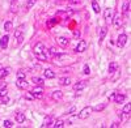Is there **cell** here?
<instances>
[{"label": "cell", "mask_w": 131, "mask_h": 128, "mask_svg": "<svg viewBox=\"0 0 131 128\" xmlns=\"http://www.w3.org/2000/svg\"><path fill=\"white\" fill-rule=\"evenodd\" d=\"M92 111H93V109L91 107V106H86V107H84V109L80 111V114L78 115V118H79V119H86V118H89L91 114H92Z\"/></svg>", "instance_id": "cell-1"}, {"label": "cell", "mask_w": 131, "mask_h": 128, "mask_svg": "<svg viewBox=\"0 0 131 128\" xmlns=\"http://www.w3.org/2000/svg\"><path fill=\"white\" fill-rule=\"evenodd\" d=\"M112 24L117 28V29H119L122 26V24H123V20H122V16L119 15V13H115V15H113V20H112Z\"/></svg>", "instance_id": "cell-2"}, {"label": "cell", "mask_w": 131, "mask_h": 128, "mask_svg": "<svg viewBox=\"0 0 131 128\" xmlns=\"http://www.w3.org/2000/svg\"><path fill=\"white\" fill-rule=\"evenodd\" d=\"M110 99H114L115 103H123L125 99H126V95L122 94V93H113L110 95Z\"/></svg>", "instance_id": "cell-3"}, {"label": "cell", "mask_w": 131, "mask_h": 128, "mask_svg": "<svg viewBox=\"0 0 131 128\" xmlns=\"http://www.w3.org/2000/svg\"><path fill=\"white\" fill-rule=\"evenodd\" d=\"M113 15H114V12H113V9H112V8H106V9L104 10V18L106 20V24H107V25H110V24H112Z\"/></svg>", "instance_id": "cell-4"}, {"label": "cell", "mask_w": 131, "mask_h": 128, "mask_svg": "<svg viewBox=\"0 0 131 128\" xmlns=\"http://www.w3.org/2000/svg\"><path fill=\"white\" fill-rule=\"evenodd\" d=\"M31 94H33V97L37 98V99L42 98V97H43V89H42L41 85H37V86L31 90Z\"/></svg>", "instance_id": "cell-5"}, {"label": "cell", "mask_w": 131, "mask_h": 128, "mask_svg": "<svg viewBox=\"0 0 131 128\" xmlns=\"http://www.w3.org/2000/svg\"><path fill=\"white\" fill-rule=\"evenodd\" d=\"M126 42H127V34H125V33L119 34V37H118V39H117V46L122 48V47H125Z\"/></svg>", "instance_id": "cell-6"}, {"label": "cell", "mask_w": 131, "mask_h": 128, "mask_svg": "<svg viewBox=\"0 0 131 128\" xmlns=\"http://www.w3.org/2000/svg\"><path fill=\"white\" fill-rule=\"evenodd\" d=\"M86 46H88V45H86V42L81 39L79 43H78V46L75 47V52H78V54H81V52H84V51L86 50Z\"/></svg>", "instance_id": "cell-7"}, {"label": "cell", "mask_w": 131, "mask_h": 128, "mask_svg": "<svg viewBox=\"0 0 131 128\" xmlns=\"http://www.w3.org/2000/svg\"><path fill=\"white\" fill-rule=\"evenodd\" d=\"M34 55H38V54H43V52L46 51V47H45V45L42 43V42H38V43L34 46Z\"/></svg>", "instance_id": "cell-8"}, {"label": "cell", "mask_w": 131, "mask_h": 128, "mask_svg": "<svg viewBox=\"0 0 131 128\" xmlns=\"http://www.w3.org/2000/svg\"><path fill=\"white\" fill-rule=\"evenodd\" d=\"M16 85H17V88H18V89H26V88L29 86V82H26L25 79H17Z\"/></svg>", "instance_id": "cell-9"}, {"label": "cell", "mask_w": 131, "mask_h": 128, "mask_svg": "<svg viewBox=\"0 0 131 128\" xmlns=\"http://www.w3.org/2000/svg\"><path fill=\"white\" fill-rule=\"evenodd\" d=\"M85 86H86V81H79V82L73 84V90H75V92H80V90H83Z\"/></svg>", "instance_id": "cell-10"}, {"label": "cell", "mask_w": 131, "mask_h": 128, "mask_svg": "<svg viewBox=\"0 0 131 128\" xmlns=\"http://www.w3.org/2000/svg\"><path fill=\"white\" fill-rule=\"evenodd\" d=\"M57 42L60 45V47H67L70 45V41L66 38V37H58L57 38Z\"/></svg>", "instance_id": "cell-11"}, {"label": "cell", "mask_w": 131, "mask_h": 128, "mask_svg": "<svg viewBox=\"0 0 131 128\" xmlns=\"http://www.w3.org/2000/svg\"><path fill=\"white\" fill-rule=\"evenodd\" d=\"M15 38L17 39L18 43H21V42L24 41V33H23V30H21V29H17V30L15 31Z\"/></svg>", "instance_id": "cell-12"}, {"label": "cell", "mask_w": 131, "mask_h": 128, "mask_svg": "<svg viewBox=\"0 0 131 128\" xmlns=\"http://www.w3.org/2000/svg\"><path fill=\"white\" fill-rule=\"evenodd\" d=\"M62 97H63V93L60 92V90H55V92H52V94H51V98L54 99V101H60L62 99Z\"/></svg>", "instance_id": "cell-13"}, {"label": "cell", "mask_w": 131, "mask_h": 128, "mask_svg": "<svg viewBox=\"0 0 131 128\" xmlns=\"http://www.w3.org/2000/svg\"><path fill=\"white\" fill-rule=\"evenodd\" d=\"M52 123H54V120H52L51 116H46L45 120H43V123H42V127H43V128H47V127L52 125Z\"/></svg>", "instance_id": "cell-14"}, {"label": "cell", "mask_w": 131, "mask_h": 128, "mask_svg": "<svg viewBox=\"0 0 131 128\" xmlns=\"http://www.w3.org/2000/svg\"><path fill=\"white\" fill-rule=\"evenodd\" d=\"M71 79L70 77H60L59 79V84L63 85V86H68V85H71Z\"/></svg>", "instance_id": "cell-15"}, {"label": "cell", "mask_w": 131, "mask_h": 128, "mask_svg": "<svg viewBox=\"0 0 131 128\" xmlns=\"http://www.w3.org/2000/svg\"><path fill=\"white\" fill-rule=\"evenodd\" d=\"M92 9L94 13H100L101 12V8H100V4L97 3V0H92Z\"/></svg>", "instance_id": "cell-16"}, {"label": "cell", "mask_w": 131, "mask_h": 128, "mask_svg": "<svg viewBox=\"0 0 131 128\" xmlns=\"http://www.w3.org/2000/svg\"><path fill=\"white\" fill-rule=\"evenodd\" d=\"M43 74H45V77H47V79H54V77H55V72H54L52 69H50V68L45 69Z\"/></svg>", "instance_id": "cell-17"}, {"label": "cell", "mask_w": 131, "mask_h": 128, "mask_svg": "<svg viewBox=\"0 0 131 128\" xmlns=\"http://www.w3.org/2000/svg\"><path fill=\"white\" fill-rule=\"evenodd\" d=\"M117 69H118V66H117V63L112 61L110 64H109V68H107V72H109V73H112V74H113V73H114V72H115Z\"/></svg>", "instance_id": "cell-18"}, {"label": "cell", "mask_w": 131, "mask_h": 128, "mask_svg": "<svg viewBox=\"0 0 131 128\" xmlns=\"http://www.w3.org/2000/svg\"><path fill=\"white\" fill-rule=\"evenodd\" d=\"M8 41H9V37H8V35H4L2 39H0V47L5 48V47L8 46Z\"/></svg>", "instance_id": "cell-19"}, {"label": "cell", "mask_w": 131, "mask_h": 128, "mask_svg": "<svg viewBox=\"0 0 131 128\" xmlns=\"http://www.w3.org/2000/svg\"><path fill=\"white\" fill-rule=\"evenodd\" d=\"M122 10H123V15H125L126 17H128V15H130V3H128V2H126V3L123 4Z\"/></svg>", "instance_id": "cell-20"}, {"label": "cell", "mask_w": 131, "mask_h": 128, "mask_svg": "<svg viewBox=\"0 0 131 128\" xmlns=\"http://www.w3.org/2000/svg\"><path fill=\"white\" fill-rule=\"evenodd\" d=\"M15 118H16V122L17 123H24L25 122V115L23 112H17Z\"/></svg>", "instance_id": "cell-21"}, {"label": "cell", "mask_w": 131, "mask_h": 128, "mask_svg": "<svg viewBox=\"0 0 131 128\" xmlns=\"http://www.w3.org/2000/svg\"><path fill=\"white\" fill-rule=\"evenodd\" d=\"M106 33H107V28H106V26H104V28L101 29V31H100V42H102V41H104V38L106 37Z\"/></svg>", "instance_id": "cell-22"}, {"label": "cell", "mask_w": 131, "mask_h": 128, "mask_svg": "<svg viewBox=\"0 0 131 128\" xmlns=\"http://www.w3.org/2000/svg\"><path fill=\"white\" fill-rule=\"evenodd\" d=\"M130 112H131V105H130V103H126V105L123 106V111H122V114H126V115L128 116Z\"/></svg>", "instance_id": "cell-23"}, {"label": "cell", "mask_w": 131, "mask_h": 128, "mask_svg": "<svg viewBox=\"0 0 131 128\" xmlns=\"http://www.w3.org/2000/svg\"><path fill=\"white\" fill-rule=\"evenodd\" d=\"M105 107H106V103H100V105H97L96 107H92V109H93V111H97L98 112V111H102Z\"/></svg>", "instance_id": "cell-24"}, {"label": "cell", "mask_w": 131, "mask_h": 128, "mask_svg": "<svg viewBox=\"0 0 131 128\" xmlns=\"http://www.w3.org/2000/svg\"><path fill=\"white\" fill-rule=\"evenodd\" d=\"M31 82H34L36 85H43V79H41V77H33L31 79Z\"/></svg>", "instance_id": "cell-25"}, {"label": "cell", "mask_w": 131, "mask_h": 128, "mask_svg": "<svg viewBox=\"0 0 131 128\" xmlns=\"http://www.w3.org/2000/svg\"><path fill=\"white\" fill-rule=\"evenodd\" d=\"M36 56H37V59H38V60H41V61H46V60H47L46 51L43 52V54H38V55H36Z\"/></svg>", "instance_id": "cell-26"}, {"label": "cell", "mask_w": 131, "mask_h": 128, "mask_svg": "<svg viewBox=\"0 0 131 128\" xmlns=\"http://www.w3.org/2000/svg\"><path fill=\"white\" fill-rule=\"evenodd\" d=\"M52 127L54 128H62V127H64V122L63 120H57L55 123H52Z\"/></svg>", "instance_id": "cell-27"}, {"label": "cell", "mask_w": 131, "mask_h": 128, "mask_svg": "<svg viewBox=\"0 0 131 128\" xmlns=\"http://www.w3.org/2000/svg\"><path fill=\"white\" fill-rule=\"evenodd\" d=\"M12 21H7V22L4 24V30L5 31H9V30H12Z\"/></svg>", "instance_id": "cell-28"}, {"label": "cell", "mask_w": 131, "mask_h": 128, "mask_svg": "<svg viewBox=\"0 0 131 128\" xmlns=\"http://www.w3.org/2000/svg\"><path fill=\"white\" fill-rule=\"evenodd\" d=\"M36 3H37V0H28V3H26V8H28V9L33 8Z\"/></svg>", "instance_id": "cell-29"}, {"label": "cell", "mask_w": 131, "mask_h": 128, "mask_svg": "<svg viewBox=\"0 0 131 128\" xmlns=\"http://www.w3.org/2000/svg\"><path fill=\"white\" fill-rule=\"evenodd\" d=\"M9 71H10L9 68H5V69H3V71H2L3 73H2V76H0V79H4L5 76H8V74H9Z\"/></svg>", "instance_id": "cell-30"}, {"label": "cell", "mask_w": 131, "mask_h": 128, "mask_svg": "<svg viewBox=\"0 0 131 128\" xmlns=\"http://www.w3.org/2000/svg\"><path fill=\"white\" fill-rule=\"evenodd\" d=\"M26 77V74H25V72H23V71H20V72H17V79H25Z\"/></svg>", "instance_id": "cell-31"}, {"label": "cell", "mask_w": 131, "mask_h": 128, "mask_svg": "<svg viewBox=\"0 0 131 128\" xmlns=\"http://www.w3.org/2000/svg\"><path fill=\"white\" fill-rule=\"evenodd\" d=\"M2 99H0V102L2 103H7V102H9V97H7V95H4V97H0Z\"/></svg>", "instance_id": "cell-32"}, {"label": "cell", "mask_w": 131, "mask_h": 128, "mask_svg": "<svg viewBox=\"0 0 131 128\" xmlns=\"http://www.w3.org/2000/svg\"><path fill=\"white\" fill-rule=\"evenodd\" d=\"M4 127H13V123L10 122V120H4Z\"/></svg>", "instance_id": "cell-33"}, {"label": "cell", "mask_w": 131, "mask_h": 128, "mask_svg": "<svg viewBox=\"0 0 131 128\" xmlns=\"http://www.w3.org/2000/svg\"><path fill=\"white\" fill-rule=\"evenodd\" d=\"M4 95H7V88H3L0 90V97H4Z\"/></svg>", "instance_id": "cell-34"}, {"label": "cell", "mask_w": 131, "mask_h": 128, "mask_svg": "<svg viewBox=\"0 0 131 128\" xmlns=\"http://www.w3.org/2000/svg\"><path fill=\"white\" fill-rule=\"evenodd\" d=\"M83 73H84V74H89V73H91V71H89V67H88V66H85V67H84V72H83Z\"/></svg>", "instance_id": "cell-35"}, {"label": "cell", "mask_w": 131, "mask_h": 128, "mask_svg": "<svg viewBox=\"0 0 131 128\" xmlns=\"http://www.w3.org/2000/svg\"><path fill=\"white\" fill-rule=\"evenodd\" d=\"M55 22H57V20L52 18L51 21H49V22H47V25H49V26H54V25H55Z\"/></svg>", "instance_id": "cell-36"}, {"label": "cell", "mask_w": 131, "mask_h": 128, "mask_svg": "<svg viewBox=\"0 0 131 128\" xmlns=\"http://www.w3.org/2000/svg\"><path fill=\"white\" fill-rule=\"evenodd\" d=\"M73 37L75 38H79L80 37V31L79 30H73Z\"/></svg>", "instance_id": "cell-37"}, {"label": "cell", "mask_w": 131, "mask_h": 128, "mask_svg": "<svg viewBox=\"0 0 131 128\" xmlns=\"http://www.w3.org/2000/svg\"><path fill=\"white\" fill-rule=\"evenodd\" d=\"M81 3V0H70V4H79Z\"/></svg>", "instance_id": "cell-38"}, {"label": "cell", "mask_w": 131, "mask_h": 128, "mask_svg": "<svg viewBox=\"0 0 131 128\" xmlns=\"http://www.w3.org/2000/svg\"><path fill=\"white\" fill-rule=\"evenodd\" d=\"M25 98H26V99H33L34 97H33V94H31V93H28V94L25 95Z\"/></svg>", "instance_id": "cell-39"}, {"label": "cell", "mask_w": 131, "mask_h": 128, "mask_svg": "<svg viewBox=\"0 0 131 128\" xmlns=\"http://www.w3.org/2000/svg\"><path fill=\"white\" fill-rule=\"evenodd\" d=\"M118 127H119V123H117V122L112 124V128H118Z\"/></svg>", "instance_id": "cell-40"}, {"label": "cell", "mask_w": 131, "mask_h": 128, "mask_svg": "<svg viewBox=\"0 0 131 128\" xmlns=\"http://www.w3.org/2000/svg\"><path fill=\"white\" fill-rule=\"evenodd\" d=\"M73 111H75V107H71V109H70V110L67 111V114H72Z\"/></svg>", "instance_id": "cell-41"}, {"label": "cell", "mask_w": 131, "mask_h": 128, "mask_svg": "<svg viewBox=\"0 0 131 128\" xmlns=\"http://www.w3.org/2000/svg\"><path fill=\"white\" fill-rule=\"evenodd\" d=\"M3 69V67H2V64H0V71H2Z\"/></svg>", "instance_id": "cell-42"}]
</instances>
